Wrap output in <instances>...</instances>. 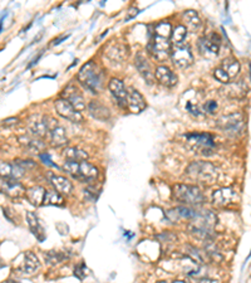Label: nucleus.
Returning <instances> with one entry per match:
<instances>
[{"label": "nucleus", "mask_w": 251, "mask_h": 283, "mask_svg": "<svg viewBox=\"0 0 251 283\" xmlns=\"http://www.w3.org/2000/svg\"><path fill=\"white\" fill-rule=\"evenodd\" d=\"M171 57L173 63L180 68H187L194 63V55H192L191 47L189 44L182 43L172 45L171 48Z\"/></svg>", "instance_id": "9"}, {"label": "nucleus", "mask_w": 251, "mask_h": 283, "mask_svg": "<svg viewBox=\"0 0 251 283\" xmlns=\"http://www.w3.org/2000/svg\"><path fill=\"white\" fill-rule=\"evenodd\" d=\"M43 205H54V207H63L64 199L59 193L55 190H47L45 191L44 200H43Z\"/></svg>", "instance_id": "33"}, {"label": "nucleus", "mask_w": 251, "mask_h": 283, "mask_svg": "<svg viewBox=\"0 0 251 283\" xmlns=\"http://www.w3.org/2000/svg\"><path fill=\"white\" fill-rule=\"evenodd\" d=\"M39 157H41V160L43 162H44L45 165H49V166H55L57 167V165L53 164L52 159H50V155L48 153H43V154H39Z\"/></svg>", "instance_id": "41"}, {"label": "nucleus", "mask_w": 251, "mask_h": 283, "mask_svg": "<svg viewBox=\"0 0 251 283\" xmlns=\"http://www.w3.org/2000/svg\"><path fill=\"white\" fill-rule=\"evenodd\" d=\"M185 137L189 141L190 145L201 149L204 155H210L212 153V149L215 148V141H213L212 135H210V133L192 132L185 135Z\"/></svg>", "instance_id": "10"}, {"label": "nucleus", "mask_w": 251, "mask_h": 283, "mask_svg": "<svg viewBox=\"0 0 251 283\" xmlns=\"http://www.w3.org/2000/svg\"><path fill=\"white\" fill-rule=\"evenodd\" d=\"M246 91H247V87L245 86L244 82L240 81V82L228 83L226 84V87L223 90V92L230 98H240L246 93Z\"/></svg>", "instance_id": "28"}, {"label": "nucleus", "mask_w": 251, "mask_h": 283, "mask_svg": "<svg viewBox=\"0 0 251 283\" xmlns=\"http://www.w3.org/2000/svg\"><path fill=\"white\" fill-rule=\"evenodd\" d=\"M213 77H215L218 82H221V83H224V84L230 83V79H229L228 74H226L225 72L220 68V67H216V68L213 69Z\"/></svg>", "instance_id": "38"}, {"label": "nucleus", "mask_w": 251, "mask_h": 283, "mask_svg": "<svg viewBox=\"0 0 251 283\" xmlns=\"http://www.w3.org/2000/svg\"><path fill=\"white\" fill-rule=\"evenodd\" d=\"M186 109H187V111L192 115V116L199 117V116H201V115H202L201 109L197 107V106L195 105V103L192 102V101H189V102L186 103Z\"/></svg>", "instance_id": "39"}, {"label": "nucleus", "mask_w": 251, "mask_h": 283, "mask_svg": "<svg viewBox=\"0 0 251 283\" xmlns=\"http://www.w3.org/2000/svg\"><path fill=\"white\" fill-rule=\"evenodd\" d=\"M8 283H19V282H17V281H12V279H10V281H8Z\"/></svg>", "instance_id": "47"}, {"label": "nucleus", "mask_w": 251, "mask_h": 283, "mask_svg": "<svg viewBox=\"0 0 251 283\" xmlns=\"http://www.w3.org/2000/svg\"><path fill=\"white\" fill-rule=\"evenodd\" d=\"M218 67H220V68L223 69L226 74H228V77L230 81L232 78H235V77H236L240 72V63H239V61L235 60V58H226V60L223 61L221 66H218Z\"/></svg>", "instance_id": "30"}, {"label": "nucleus", "mask_w": 251, "mask_h": 283, "mask_svg": "<svg viewBox=\"0 0 251 283\" xmlns=\"http://www.w3.org/2000/svg\"><path fill=\"white\" fill-rule=\"evenodd\" d=\"M34 166H36V162L32 160H17L14 162L0 161V178H10L18 180Z\"/></svg>", "instance_id": "6"}, {"label": "nucleus", "mask_w": 251, "mask_h": 283, "mask_svg": "<svg viewBox=\"0 0 251 283\" xmlns=\"http://www.w3.org/2000/svg\"><path fill=\"white\" fill-rule=\"evenodd\" d=\"M29 131L33 136L36 137H44L48 132H49V122H47V119L43 116H38L34 115L32 116V119L29 120L28 124Z\"/></svg>", "instance_id": "18"}, {"label": "nucleus", "mask_w": 251, "mask_h": 283, "mask_svg": "<svg viewBox=\"0 0 251 283\" xmlns=\"http://www.w3.org/2000/svg\"><path fill=\"white\" fill-rule=\"evenodd\" d=\"M136 67H137L141 76L146 79L147 83L151 84L154 79V73L152 72L151 66H149V63L147 62L146 58L143 57L142 53H138L137 57H136Z\"/></svg>", "instance_id": "24"}, {"label": "nucleus", "mask_w": 251, "mask_h": 283, "mask_svg": "<svg viewBox=\"0 0 251 283\" xmlns=\"http://www.w3.org/2000/svg\"><path fill=\"white\" fill-rule=\"evenodd\" d=\"M199 50L204 57L215 58L220 52V38L216 34H210L199 39Z\"/></svg>", "instance_id": "11"}, {"label": "nucleus", "mask_w": 251, "mask_h": 283, "mask_svg": "<svg viewBox=\"0 0 251 283\" xmlns=\"http://www.w3.org/2000/svg\"><path fill=\"white\" fill-rule=\"evenodd\" d=\"M87 109L93 119L100 120V121H107L111 117L109 109L103 103H101L100 101H90Z\"/></svg>", "instance_id": "23"}, {"label": "nucleus", "mask_w": 251, "mask_h": 283, "mask_svg": "<svg viewBox=\"0 0 251 283\" xmlns=\"http://www.w3.org/2000/svg\"><path fill=\"white\" fill-rule=\"evenodd\" d=\"M127 107L133 114H140L146 108L145 98L135 88H130V91H127Z\"/></svg>", "instance_id": "20"}, {"label": "nucleus", "mask_w": 251, "mask_h": 283, "mask_svg": "<svg viewBox=\"0 0 251 283\" xmlns=\"http://www.w3.org/2000/svg\"><path fill=\"white\" fill-rule=\"evenodd\" d=\"M58 121L54 120H50L49 122V135H50V143L55 148H60L64 146L68 143V137H67V133L64 127L57 124Z\"/></svg>", "instance_id": "19"}, {"label": "nucleus", "mask_w": 251, "mask_h": 283, "mask_svg": "<svg viewBox=\"0 0 251 283\" xmlns=\"http://www.w3.org/2000/svg\"><path fill=\"white\" fill-rule=\"evenodd\" d=\"M137 14H138L137 8H131V9L128 10V13H127V17H125V22H127V20H130V19H133V18H135Z\"/></svg>", "instance_id": "43"}, {"label": "nucleus", "mask_w": 251, "mask_h": 283, "mask_svg": "<svg viewBox=\"0 0 251 283\" xmlns=\"http://www.w3.org/2000/svg\"><path fill=\"white\" fill-rule=\"evenodd\" d=\"M62 98L66 100L67 102L71 103L74 108L78 112H82L85 109V100L81 91L78 90L73 83L68 84L62 92Z\"/></svg>", "instance_id": "13"}, {"label": "nucleus", "mask_w": 251, "mask_h": 283, "mask_svg": "<svg viewBox=\"0 0 251 283\" xmlns=\"http://www.w3.org/2000/svg\"><path fill=\"white\" fill-rule=\"evenodd\" d=\"M187 37V29L185 28V25H177L173 32L171 33V44L177 45L185 43V39Z\"/></svg>", "instance_id": "35"}, {"label": "nucleus", "mask_w": 251, "mask_h": 283, "mask_svg": "<svg viewBox=\"0 0 251 283\" xmlns=\"http://www.w3.org/2000/svg\"><path fill=\"white\" fill-rule=\"evenodd\" d=\"M216 126L223 131L225 135L237 136L244 132L245 122L241 114H230L220 117L216 122Z\"/></svg>", "instance_id": "7"}, {"label": "nucleus", "mask_w": 251, "mask_h": 283, "mask_svg": "<svg viewBox=\"0 0 251 283\" xmlns=\"http://www.w3.org/2000/svg\"><path fill=\"white\" fill-rule=\"evenodd\" d=\"M183 22L186 23V29H191V31H197L201 26V18L197 14L195 10H186L182 15Z\"/></svg>", "instance_id": "32"}, {"label": "nucleus", "mask_w": 251, "mask_h": 283, "mask_svg": "<svg viewBox=\"0 0 251 283\" xmlns=\"http://www.w3.org/2000/svg\"><path fill=\"white\" fill-rule=\"evenodd\" d=\"M172 283H186V282H182V281H175V282H172Z\"/></svg>", "instance_id": "48"}, {"label": "nucleus", "mask_w": 251, "mask_h": 283, "mask_svg": "<svg viewBox=\"0 0 251 283\" xmlns=\"http://www.w3.org/2000/svg\"><path fill=\"white\" fill-rule=\"evenodd\" d=\"M199 283H220V282H217L216 279H212V278H201L199 281Z\"/></svg>", "instance_id": "46"}, {"label": "nucleus", "mask_w": 251, "mask_h": 283, "mask_svg": "<svg viewBox=\"0 0 251 283\" xmlns=\"http://www.w3.org/2000/svg\"><path fill=\"white\" fill-rule=\"evenodd\" d=\"M217 223V217L211 210L196 212V215L189 225V231L197 238L210 240L212 238L213 227Z\"/></svg>", "instance_id": "2"}, {"label": "nucleus", "mask_w": 251, "mask_h": 283, "mask_svg": "<svg viewBox=\"0 0 251 283\" xmlns=\"http://www.w3.org/2000/svg\"><path fill=\"white\" fill-rule=\"evenodd\" d=\"M54 107L57 114L59 115V116H62L63 119L68 120V121L74 122V124H82V122L84 121L81 112L77 111L71 103H68L66 100H63V98H59V100L55 101Z\"/></svg>", "instance_id": "12"}, {"label": "nucleus", "mask_w": 251, "mask_h": 283, "mask_svg": "<svg viewBox=\"0 0 251 283\" xmlns=\"http://www.w3.org/2000/svg\"><path fill=\"white\" fill-rule=\"evenodd\" d=\"M171 33H172V26L168 22H161L154 26L153 36L160 37V38H171Z\"/></svg>", "instance_id": "36"}, {"label": "nucleus", "mask_w": 251, "mask_h": 283, "mask_svg": "<svg viewBox=\"0 0 251 283\" xmlns=\"http://www.w3.org/2000/svg\"><path fill=\"white\" fill-rule=\"evenodd\" d=\"M89 273H90V271L88 269V267L85 266L83 262L79 264H77L76 268H74V276H76L78 279H81V281H83L84 278H87V277L89 276Z\"/></svg>", "instance_id": "37"}, {"label": "nucleus", "mask_w": 251, "mask_h": 283, "mask_svg": "<svg viewBox=\"0 0 251 283\" xmlns=\"http://www.w3.org/2000/svg\"><path fill=\"white\" fill-rule=\"evenodd\" d=\"M18 122H19V119L18 117H10V119H7L3 121V125H4L5 127H12V126H15V125H18Z\"/></svg>", "instance_id": "42"}, {"label": "nucleus", "mask_w": 251, "mask_h": 283, "mask_svg": "<svg viewBox=\"0 0 251 283\" xmlns=\"http://www.w3.org/2000/svg\"><path fill=\"white\" fill-rule=\"evenodd\" d=\"M154 73V78L162 84V86L166 87H173L177 84L178 78L175 73H173L172 69H170L166 66H160L157 67Z\"/></svg>", "instance_id": "21"}, {"label": "nucleus", "mask_w": 251, "mask_h": 283, "mask_svg": "<svg viewBox=\"0 0 251 283\" xmlns=\"http://www.w3.org/2000/svg\"><path fill=\"white\" fill-rule=\"evenodd\" d=\"M173 195L181 203H186L190 205L204 204L205 196L202 191L197 186L189 185V184H178L173 188Z\"/></svg>", "instance_id": "4"}, {"label": "nucleus", "mask_w": 251, "mask_h": 283, "mask_svg": "<svg viewBox=\"0 0 251 283\" xmlns=\"http://www.w3.org/2000/svg\"><path fill=\"white\" fill-rule=\"evenodd\" d=\"M186 175L192 180H196L202 184H212L217 180L218 170L211 162L195 161L189 165L186 169Z\"/></svg>", "instance_id": "3"}, {"label": "nucleus", "mask_w": 251, "mask_h": 283, "mask_svg": "<svg viewBox=\"0 0 251 283\" xmlns=\"http://www.w3.org/2000/svg\"><path fill=\"white\" fill-rule=\"evenodd\" d=\"M64 172L68 173L69 175L73 176L74 179L81 181H89L93 180L98 176L97 167L93 166L92 164L85 161L79 162H64L63 165Z\"/></svg>", "instance_id": "5"}, {"label": "nucleus", "mask_w": 251, "mask_h": 283, "mask_svg": "<svg viewBox=\"0 0 251 283\" xmlns=\"http://www.w3.org/2000/svg\"><path fill=\"white\" fill-rule=\"evenodd\" d=\"M171 48H172V44H171L170 39L160 38L156 36L149 39L148 52L153 57V60L159 61V62H164L170 57Z\"/></svg>", "instance_id": "8"}, {"label": "nucleus", "mask_w": 251, "mask_h": 283, "mask_svg": "<svg viewBox=\"0 0 251 283\" xmlns=\"http://www.w3.org/2000/svg\"><path fill=\"white\" fill-rule=\"evenodd\" d=\"M45 189L42 186H33L26 190V197L34 207H41L45 196Z\"/></svg>", "instance_id": "31"}, {"label": "nucleus", "mask_w": 251, "mask_h": 283, "mask_svg": "<svg viewBox=\"0 0 251 283\" xmlns=\"http://www.w3.org/2000/svg\"><path fill=\"white\" fill-rule=\"evenodd\" d=\"M157 283H167V282H157Z\"/></svg>", "instance_id": "49"}, {"label": "nucleus", "mask_w": 251, "mask_h": 283, "mask_svg": "<svg viewBox=\"0 0 251 283\" xmlns=\"http://www.w3.org/2000/svg\"><path fill=\"white\" fill-rule=\"evenodd\" d=\"M50 183H52L55 191L59 194H71L72 189H73V185H72L71 181L64 178V176L52 175L50 176Z\"/></svg>", "instance_id": "27"}, {"label": "nucleus", "mask_w": 251, "mask_h": 283, "mask_svg": "<svg viewBox=\"0 0 251 283\" xmlns=\"http://www.w3.org/2000/svg\"><path fill=\"white\" fill-rule=\"evenodd\" d=\"M20 144L26 149L28 151L34 154H39L43 153L45 150V144L43 143L41 138L38 137H30V136H21L19 138Z\"/></svg>", "instance_id": "25"}, {"label": "nucleus", "mask_w": 251, "mask_h": 283, "mask_svg": "<svg viewBox=\"0 0 251 283\" xmlns=\"http://www.w3.org/2000/svg\"><path fill=\"white\" fill-rule=\"evenodd\" d=\"M106 55L113 62H122L128 55V47L121 43H113L108 45L106 49Z\"/></svg>", "instance_id": "22"}, {"label": "nucleus", "mask_w": 251, "mask_h": 283, "mask_svg": "<svg viewBox=\"0 0 251 283\" xmlns=\"http://www.w3.org/2000/svg\"><path fill=\"white\" fill-rule=\"evenodd\" d=\"M69 258V256L67 253L63 252H55V250H50L44 254V260L50 266H58V264L63 263L64 261H67Z\"/></svg>", "instance_id": "34"}, {"label": "nucleus", "mask_w": 251, "mask_h": 283, "mask_svg": "<svg viewBox=\"0 0 251 283\" xmlns=\"http://www.w3.org/2000/svg\"><path fill=\"white\" fill-rule=\"evenodd\" d=\"M108 88L112 96L117 100L118 105L122 108L127 107V90H125L123 82L118 78H112L108 83Z\"/></svg>", "instance_id": "17"}, {"label": "nucleus", "mask_w": 251, "mask_h": 283, "mask_svg": "<svg viewBox=\"0 0 251 283\" xmlns=\"http://www.w3.org/2000/svg\"><path fill=\"white\" fill-rule=\"evenodd\" d=\"M41 267L38 257L32 252H25L23 254V262L20 263V266L18 267V272L20 273L26 274V276H32L36 273Z\"/></svg>", "instance_id": "16"}, {"label": "nucleus", "mask_w": 251, "mask_h": 283, "mask_svg": "<svg viewBox=\"0 0 251 283\" xmlns=\"http://www.w3.org/2000/svg\"><path fill=\"white\" fill-rule=\"evenodd\" d=\"M26 220H28V225L29 228H30L32 233L37 237V239H38L39 242H43V240L45 239V233L41 221H39L38 217L36 215V213L28 212V214H26Z\"/></svg>", "instance_id": "26"}, {"label": "nucleus", "mask_w": 251, "mask_h": 283, "mask_svg": "<svg viewBox=\"0 0 251 283\" xmlns=\"http://www.w3.org/2000/svg\"><path fill=\"white\" fill-rule=\"evenodd\" d=\"M62 156L67 160L68 162H79V161H85L88 159V154L84 150L77 148H67L64 149Z\"/></svg>", "instance_id": "29"}, {"label": "nucleus", "mask_w": 251, "mask_h": 283, "mask_svg": "<svg viewBox=\"0 0 251 283\" xmlns=\"http://www.w3.org/2000/svg\"><path fill=\"white\" fill-rule=\"evenodd\" d=\"M103 78H105V74H103L102 68L93 61L85 63L77 74L79 83L83 86L84 90L89 91L93 95H97L100 92L103 86Z\"/></svg>", "instance_id": "1"}, {"label": "nucleus", "mask_w": 251, "mask_h": 283, "mask_svg": "<svg viewBox=\"0 0 251 283\" xmlns=\"http://www.w3.org/2000/svg\"><path fill=\"white\" fill-rule=\"evenodd\" d=\"M237 199V194L231 188H221L213 191L212 202L216 207H226Z\"/></svg>", "instance_id": "15"}, {"label": "nucleus", "mask_w": 251, "mask_h": 283, "mask_svg": "<svg viewBox=\"0 0 251 283\" xmlns=\"http://www.w3.org/2000/svg\"><path fill=\"white\" fill-rule=\"evenodd\" d=\"M0 193L9 197H20L25 193V189L17 179L0 178Z\"/></svg>", "instance_id": "14"}, {"label": "nucleus", "mask_w": 251, "mask_h": 283, "mask_svg": "<svg viewBox=\"0 0 251 283\" xmlns=\"http://www.w3.org/2000/svg\"><path fill=\"white\" fill-rule=\"evenodd\" d=\"M42 54H43V50H42V52H41V53H39V54H38V55H37V57H36V58H34V60H33V61H32V63H30V65H29V66H28V68H30V67H32V66L37 65V63H38V61H39V60H41Z\"/></svg>", "instance_id": "45"}, {"label": "nucleus", "mask_w": 251, "mask_h": 283, "mask_svg": "<svg viewBox=\"0 0 251 283\" xmlns=\"http://www.w3.org/2000/svg\"><path fill=\"white\" fill-rule=\"evenodd\" d=\"M216 109H217V103L215 102V101H207L206 103L204 105V111L205 114H215Z\"/></svg>", "instance_id": "40"}, {"label": "nucleus", "mask_w": 251, "mask_h": 283, "mask_svg": "<svg viewBox=\"0 0 251 283\" xmlns=\"http://www.w3.org/2000/svg\"><path fill=\"white\" fill-rule=\"evenodd\" d=\"M69 37V34H63V36H60V37H58V38H55L54 41H53V45H58V44H60L62 43V41H66L67 38Z\"/></svg>", "instance_id": "44"}]
</instances>
